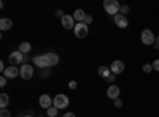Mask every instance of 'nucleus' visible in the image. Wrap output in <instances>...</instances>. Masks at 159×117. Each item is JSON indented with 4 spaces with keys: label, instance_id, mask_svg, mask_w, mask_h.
Returning <instances> with one entry per match:
<instances>
[{
    "label": "nucleus",
    "instance_id": "nucleus-1",
    "mask_svg": "<svg viewBox=\"0 0 159 117\" xmlns=\"http://www.w3.org/2000/svg\"><path fill=\"white\" fill-rule=\"evenodd\" d=\"M119 8H121V3H119L118 0H105L103 2V10L111 16L119 15Z\"/></svg>",
    "mask_w": 159,
    "mask_h": 117
},
{
    "label": "nucleus",
    "instance_id": "nucleus-2",
    "mask_svg": "<svg viewBox=\"0 0 159 117\" xmlns=\"http://www.w3.org/2000/svg\"><path fill=\"white\" fill-rule=\"evenodd\" d=\"M140 40H142V43H143L145 46H154V43H156V35L153 33V30L145 29V30H142V33H140Z\"/></svg>",
    "mask_w": 159,
    "mask_h": 117
},
{
    "label": "nucleus",
    "instance_id": "nucleus-3",
    "mask_svg": "<svg viewBox=\"0 0 159 117\" xmlns=\"http://www.w3.org/2000/svg\"><path fill=\"white\" fill-rule=\"evenodd\" d=\"M69 97L64 95V94H57L54 98H52V106L57 108V109H65L69 106Z\"/></svg>",
    "mask_w": 159,
    "mask_h": 117
},
{
    "label": "nucleus",
    "instance_id": "nucleus-4",
    "mask_svg": "<svg viewBox=\"0 0 159 117\" xmlns=\"http://www.w3.org/2000/svg\"><path fill=\"white\" fill-rule=\"evenodd\" d=\"M32 62L35 63V67L40 68V70H45V68H51V65H49V60L46 57V54H40V56H35L32 59Z\"/></svg>",
    "mask_w": 159,
    "mask_h": 117
},
{
    "label": "nucleus",
    "instance_id": "nucleus-5",
    "mask_svg": "<svg viewBox=\"0 0 159 117\" xmlns=\"http://www.w3.org/2000/svg\"><path fill=\"white\" fill-rule=\"evenodd\" d=\"M8 62L13 67H18L19 63H24V54L21 51H13V52L8 56Z\"/></svg>",
    "mask_w": 159,
    "mask_h": 117
},
{
    "label": "nucleus",
    "instance_id": "nucleus-6",
    "mask_svg": "<svg viewBox=\"0 0 159 117\" xmlns=\"http://www.w3.org/2000/svg\"><path fill=\"white\" fill-rule=\"evenodd\" d=\"M73 32H75L76 38H86L88 33H89V27H88V24H84V22H76Z\"/></svg>",
    "mask_w": 159,
    "mask_h": 117
},
{
    "label": "nucleus",
    "instance_id": "nucleus-7",
    "mask_svg": "<svg viewBox=\"0 0 159 117\" xmlns=\"http://www.w3.org/2000/svg\"><path fill=\"white\" fill-rule=\"evenodd\" d=\"M21 77L24 81H29L30 77L34 76V65H30V63H22L21 65Z\"/></svg>",
    "mask_w": 159,
    "mask_h": 117
},
{
    "label": "nucleus",
    "instance_id": "nucleus-8",
    "mask_svg": "<svg viewBox=\"0 0 159 117\" xmlns=\"http://www.w3.org/2000/svg\"><path fill=\"white\" fill-rule=\"evenodd\" d=\"M110 70H111V74H121L126 70V63L123 60H113L110 65Z\"/></svg>",
    "mask_w": 159,
    "mask_h": 117
},
{
    "label": "nucleus",
    "instance_id": "nucleus-9",
    "mask_svg": "<svg viewBox=\"0 0 159 117\" xmlns=\"http://www.w3.org/2000/svg\"><path fill=\"white\" fill-rule=\"evenodd\" d=\"M3 76L8 77V79H15V77L21 76V68H19V67H13V65H10V67H7V70L3 71Z\"/></svg>",
    "mask_w": 159,
    "mask_h": 117
},
{
    "label": "nucleus",
    "instance_id": "nucleus-10",
    "mask_svg": "<svg viewBox=\"0 0 159 117\" xmlns=\"http://www.w3.org/2000/svg\"><path fill=\"white\" fill-rule=\"evenodd\" d=\"M61 22H62V27L64 29H75V19H73V15H64V18L61 19Z\"/></svg>",
    "mask_w": 159,
    "mask_h": 117
},
{
    "label": "nucleus",
    "instance_id": "nucleus-11",
    "mask_svg": "<svg viewBox=\"0 0 159 117\" xmlns=\"http://www.w3.org/2000/svg\"><path fill=\"white\" fill-rule=\"evenodd\" d=\"M119 94H121V89H119L116 84L108 86V89H107V97H108L110 100H118V98H119Z\"/></svg>",
    "mask_w": 159,
    "mask_h": 117
},
{
    "label": "nucleus",
    "instance_id": "nucleus-12",
    "mask_svg": "<svg viewBox=\"0 0 159 117\" xmlns=\"http://www.w3.org/2000/svg\"><path fill=\"white\" fill-rule=\"evenodd\" d=\"M113 22H115L116 27H119V29H126L127 25H129L127 18L123 16V15H116V16H113Z\"/></svg>",
    "mask_w": 159,
    "mask_h": 117
},
{
    "label": "nucleus",
    "instance_id": "nucleus-13",
    "mask_svg": "<svg viewBox=\"0 0 159 117\" xmlns=\"http://www.w3.org/2000/svg\"><path fill=\"white\" fill-rule=\"evenodd\" d=\"M38 103H40V106H42L43 109H49L52 106V98L48 94H43L42 97L38 98Z\"/></svg>",
    "mask_w": 159,
    "mask_h": 117
},
{
    "label": "nucleus",
    "instance_id": "nucleus-14",
    "mask_svg": "<svg viewBox=\"0 0 159 117\" xmlns=\"http://www.w3.org/2000/svg\"><path fill=\"white\" fill-rule=\"evenodd\" d=\"M13 27V21L10 18H2L0 19V30L5 32V30H10Z\"/></svg>",
    "mask_w": 159,
    "mask_h": 117
},
{
    "label": "nucleus",
    "instance_id": "nucleus-15",
    "mask_svg": "<svg viewBox=\"0 0 159 117\" xmlns=\"http://www.w3.org/2000/svg\"><path fill=\"white\" fill-rule=\"evenodd\" d=\"M97 74L100 77H103V79H107V77L111 74V70H110V67H107V65H102V67H99V70H97Z\"/></svg>",
    "mask_w": 159,
    "mask_h": 117
},
{
    "label": "nucleus",
    "instance_id": "nucleus-16",
    "mask_svg": "<svg viewBox=\"0 0 159 117\" xmlns=\"http://www.w3.org/2000/svg\"><path fill=\"white\" fill-rule=\"evenodd\" d=\"M86 15H88V13H84L81 8H78V10H75V13H73V19H75L76 22H84Z\"/></svg>",
    "mask_w": 159,
    "mask_h": 117
},
{
    "label": "nucleus",
    "instance_id": "nucleus-17",
    "mask_svg": "<svg viewBox=\"0 0 159 117\" xmlns=\"http://www.w3.org/2000/svg\"><path fill=\"white\" fill-rule=\"evenodd\" d=\"M46 57L49 60V65L51 67H56V65L59 63V56L56 52H46Z\"/></svg>",
    "mask_w": 159,
    "mask_h": 117
},
{
    "label": "nucleus",
    "instance_id": "nucleus-18",
    "mask_svg": "<svg viewBox=\"0 0 159 117\" xmlns=\"http://www.w3.org/2000/svg\"><path fill=\"white\" fill-rule=\"evenodd\" d=\"M19 51L25 56V54H29L30 51H32V44L30 43H27V41H22L21 44H19Z\"/></svg>",
    "mask_w": 159,
    "mask_h": 117
},
{
    "label": "nucleus",
    "instance_id": "nucleus-19",
    "mask_svg": "<svg viewBox=\"0 0 159 117\" xmlns=\"http://www.w3.org/2000/svg\"><path fill=\"white\" fill-rule=\"evenodd\" d=\"M8 103H10V97H8L7 94H2V95H0V108H2V109H7Z\"/></svg>",
    "mask_w": 159,
    "mask_h": 117
},
{
    "label": "nucleus",
    "instance_id": "nucleus-20",
    "mask_svg": "<svg viewBox=\"0 0 159 117\" xmlns=\"http://www.w3.org/2000/svg\"><path fill=\"white\" fill-rule=\"evenodd\" d=\"M57 112H59V109H57V108H54V106H51L49 109H46L48 117H56V115H57Z\"/></svg>",
    "mask_w": 159,
    "mask_h": 117
},
{
    "label": "nucleus",
    "instance_id": "nucleus-21",
    "mask_svg": "<svg viewBox=\"0 0 159 117\" xmlns=\"http://www.w3.org/2000/svg\"><path fill=\"white\" fill-rule=\"evenodd\" d=\"M142 70H143V73H151L153 71V65L151 63H145L142 67Z\"/></svg>",
    "mask_w": 159,
    "mask_h": 117
},
{
    "label": "nucleus",
    "instance_id": "nucleus-22",
    "mask_svg": "<svg viewBox=\"0 0 159 117\" xmlns=\"http://www.w3.org/2000/svg\"><path fill=\"white\" fill-rule=\"evenodd\" d=\"M129 6L127 5H121V8H119V15H123V16H126L127 15V13H129Z\"/></svg>",
    "mask_w": 159,
    "mask_h": 117
},
{
    "label": "nucleus",
    "instance_id": "nucleus-23",
    "mask_svg": "<svg viewBox=\"0 0 159 117\" xmlns=\"http://www.w3.org/2000/svg\"><path fill=\"white\" fill-rule=\"evenodd\" d=\"M0 117H11V114H10L8 109H2L0 111Z\"/></svg>",
    "mask_w": 159,
    "mask_h": 117
},
{
    "label": "nucleus",
    "instance_id": "nucleus-24",
    "mask_svg": "<svg viewBox=\"0 0 159 117\" xmlns=\"http://www.w3.org/2000/svg\"><path fill=\"white\" fill-rule=\"evenodd\" d=\"M151 65H153V70H156V71L159 73V59H156V60H154Z\"/></svg>",
    "mask_w": 159,
    "mask_h": 117
},
{
    "label": "nucleus",
    "instance_id": "nucleus-25",
    "mask_svg": "<svg viewBox=\"0 0 159 117\" xmlns=\"http://www.w3.org/2000/svg\"><path fill=\"white\" fill-rule=\"evenodd\" d=\"M7 79H8V77L0 76V87H5V86H7Z\"/></svg>",
    "mask_w": 159,
    "mask_h": 117
},
{
    "label": "nucleus",
    "instance_id": "nucleus-26",
    "mask_svg": "<svg viewBox=\"0 0 159 117\" xmlns=\"http://www.w3.org/2000/svg\"><path fill=\"white\" fill-rule=\"evenodd\" d=\"M40 76H42V77H48V76H49V68H45V70H42Z\"/></svg>",
    "mask_w": 159,
    "mask_h": 117
},
{
    "label": "nucleus",
    "instance_id": "nucleus-27",
    "mask_svg": "<svg viewBox=\"0 0 159 117\" xmlns=\"http://www.w3.org/2000/svg\"><path fill=\"white\" fill-rule=\"evenodd\" d=\"M115 108H123V100L121 98L115 100Z\"/></svg>",
    "mask_w": 159,
    "mask_h": 117
},
{
    "label": "nucleus",
    "instance_id": "nucleus-28",
    "mask_svg": "<svg viewBox=\"0 0 159 117\" xmlns=\"http://www.w3.org/2000/svg\"><path fill=\"white\" fill-rule=\"evenodd\" d=\"M115 79H116V76H115V74H110V76L107 77V82H110V86H111V84L115 82Z\"/></svg>",
    "mask_w": 159,
    "mask_h": 117
},
{
    "label": "nucleus",
    "instance_id": "nucleus-29",
    "mask_svg": "<svg viewBox=\"0 0 159 117\" xmlns=\"http://www.w3.org/2000/svg\"><path fill=\"white\" fill-rule=\"evenodd\" d=\"M91 22H92V16H91V15H86V18H84V24L89 25Z\"/></svg>",
    "mask_w": 159,
    "mask_h": 117
},
{
    "label": "nucleus",
    "instance_id": "nucleus-30",
    "mask_svg": "<svg viewBox=\"0 0 159 117\" xmlns=\"http://www.w3.org/2000/svg\"><path fill=\"white\" fill-rule=\"evenodd\" d=\"M56 16L62 19V18H64V11H62V10H56Z\"/></svg>",
    "mask_w": 159,
    "mask_h": 117
},
{
    "label": "nucleus",
    "instance_id": "nucleus-31",
    "mask_svg": "<svg viewBox=\"0 0 159 117\" xmlns=\"http://www.w3.org/2000/svg\"><path fill=\"white\" fill-rule=\"evenodd\" d=\"M69 87H70L72 90H73V89H76V82H75V81H70V82H69Z\"/></svg>",
    "mask_w": 159,
    "mask_h": 117
},
{
    "label": "nucleus",
    "instance_id": "nucleus-32",
    "mask_svg": "<svg viewBox=\"0 0 159 117\" xmlns=\"http://www.w3.org/2000/svg\"><path fill=\"white\" fill-rule=\"evenodd\" d=\"M62 117H76V115H75L73 112H67V114H64Z\"/></svg>",
    "mask_w": 159,
    "mask_h": 117
},
{
    "label": "nucleus",
    "instance_id": "nucleus-33",
    "mask_svg": "<svg viewBox=\"0 0 159 117\" xmlns=\"http://www.w3.org/2000/svg\"><path fill=\"white\" fill-rule=\"evenodd\" d=\"M154 48L159 49V36H156V43H154Z\"/></svg>",
    "mask_w": 159,
    "mask_h": 117
},
{
    "label": "nucleus",
    "instance_id": "nucleus-34",
    "mask_svg": "<svg viewBox=\"0 0 159 117\" xmlns=\"http://www.w3.org/2000/svg\"><path fill=\"white\" fill-rule=\"evenodd\" d=\"M24 117H32V115H30V114H27V115H24Z\"/></svg>",
    "mask_w": 159,
    "mask_h": 117
},
{
    "label": "nucleus",
    "instance_id": "nucleus-35",
    "mask_svg": "<svg viewBox=\"0 0 159 117\" xmlns=\"http://www.w3.org/2000/svg\"><path fill=\"white\" fill-rule=\"evenodd\" d=\"M42 117H43V115H42Z\"/></svg>",
    "mask_w": 159,
    "mask_h": 117
}]
</instances>
